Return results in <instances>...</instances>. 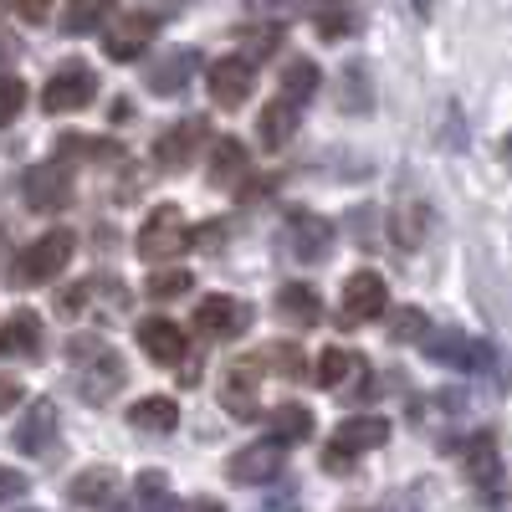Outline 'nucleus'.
I'll return each instance as SVG.
<instances>
[{
	"instance_id": "f257e3e1",
	"label": "nucleus",
	"mask_w": 512,
	"mask_h": 512,
	"mask_svg": "<svg viewBox=\"0 0 512 512\" xmlns=\"http://www.w3.org/2000/svg\"><path fill=\"white\" fill-rule=\"evenodd\" d=\"M72 251H77V236H72L67 226H57V231H47V236H36V241H31L21 256H16L11 277H16L21 287L57 282V277L67 272V262H72Z\"/></svg>"
},
{
	"instance_id": "f03ea898",
	"label": "nucleus",
	"mask_w": 512,
	"mask_h": 512,
	"mask_svg": "<svg viewBox=\"0 0 512 512\" xmlns=\"http://www.w3.org/2000/svg\"><path fill=\"white\" fill-rule=\"evenodd\" d=\"M190 246V226L180 205H154L149 221L139 226V256L144 262H175V256Z\"/></svg>"
},
{
	"instance_id": "7ed1b4c3",
	"label": "nucleus",
	"mask_w": 512,
	"mask_h": 512,
	"mask_svg": "<svg viewBox=\"0 0 512 512\" xmlns=\"http://www.w3.org/2000/svg\"><path fill=\"white\" fill-rule=\"evenodd\" d=\"M98 98V72L88 62H62L52 77H47V88H41V108L47 113H82Z\"/></svg>"
},
{
	"instance_id": "20e7f679",
	"label": "nucleus",
	"mask_w": 512,
	"mask_h": 512,
	"mask_svg": "<svg viewBox=\"0 0 512 512\" xmlns=\"http://www.w3.org/2000/svg\"><path fill=\"white\" fill-rule=\"evenodd\" d=\"M384 441H390V420H384V415H349V420L333 431L323 466H328V472H344L359 451H374V446H384Z\"/></svg>"
},
{
	"instance_id": "39448f33",
	"label": "nucleus",
	"mask_w": 512,
	"mask_h": 512,
	"mask_svg": "<svg viewBox=\"0 0 512 512\" xmlns=\"http://www.w3.org/2000/svg\"><path fill=\"white\" fill-rule=\"evenodd\" d=\"M154 36H159V16H149V11H118V16L103 21V52L113 62H134V57L149 52Z\"/></svg>"
},
{
	"instance_id": "423d86ee",
	"label": "nucleus",
	"mask_w": 512,
	"mask_h": 512,
	"mask_svg": "<svg viewBox=\"0 0 512 512\" xmlns=\"http://www.w3.org/2000/svg\"><path fill=\"white\" fill-rule=\"evenodd\" d=\"M77 354H88V369H77V390L88 395L93 405H103L108 395L123 390L128 369H123V359H118L108 344H77Z\"/></svg>"
},
{
	"instance_id": "0eeeda50",
	"label": "nucleus",
	"mask_w": 512,
	"mask_h": 512,
	"mask_svg": "<svg viewBox=\"0 0 512 512\" xmlns=\"http://www.w3.org/2000/svg\"><path fill=\"white\" fill-rule=\"evenodd\" d=\"M205 139H210V123H205V118H180V123H169L164 134L154 139V164L175 175V169H185V164L195 159V149H200Z\"/></svg>"
},
{
	"instance_id": "6e6552de",
	"label": "nucleus",
	"mask_w": 512,
	"mask_h": 512,
	"mask_svg": "<svg viewBox=\"0 0 512 512\" xmlns=\"http://www.w3.org/2000/svg\"><path fill=\"white\" fill-rule=\"evenodd\" d=\"M195 328L205 338H241L251 328V308L241 303V297H200V308H195Z\"/></svg>"
},
{
	"instance_id": "1a4fd4ad",
	"label": "nucleus",
	"mask_w": 512,
	"mask_h": 512,
	"mask_svg": "<svg viewBox=\"0 0 512 512\" xmlns=\"http://www.w3.org/2000/svg\"><path fill=\"white\" fill-rule=\"evenodd\" d=\"M420 349L431 354V359H441V364H456V369H482V364L492 359V349L482 344V338H466V333H456V328L425 333Z\"/></svg>"
},
{
	"instance_id": "9d476101",
	"label": "nucleus",
	"mask_w": 512,
	"mask_h": 512,
	"mask_svg": "<svg viewBox=\"0 0 512 512\" xmlns=\"http://www.w3.org/2000/svg\"><path fill=\"white\" fill-rule=\"evenodd\" d=\"M205 88H210V103H216V108H241V103L251 98V62H246V57L210 62Z\"/></svg>"
},
{
	"instance_id": "9b49d317",
	"label": "nucleus",
	"mask_w": 512,
	"mask_h": 512,
	"mask_svg": "<svg viewBox=\"0 0 512 512\" xmlns=\"http://www.w3.org/2000/svg\"><path fill=\"white\" fill-rule=\"evenodd\" d=\"M67 190H72L67 164H57V159L31 164V169H26V180H21V195H26L31 210H57V205H67Z\"/></svg>"
},
{
	"instance_id": "f8f14e48",
	"label": "nucleus",
	"mask_w": 512,
	"mask_h": 512,
	"mask_svg": "<svg viewBox=\"0 0 512 512\" xmlns=\"http://www.w3.org/2000/svg\"><path fill=\"white\" fill-rule=\"evenodd\" d=\"M384 308H390V287H384L379 272H354V277L344 282V318H349V323H369V318H379Z\"/></svg>"
},
{
	"instance_id": "ddd939ff",
	"label": "nucleus",
	"mask_w": 512,
	"mask_h": 512,
	"mask_svg": "<svg viewBox=\"0 0 512 512\" xmlns=\"http://www.w3.org/2000/svg\"><path fill=\"white\" fill-rule=\"evenodd\" d=\"M277 472H282V446H272V441H251V446H241V451L226 461V477H231V482H246V487L272 482Z\"/></svg>"
},
{
	"instance_id": "4468645a",
	"label": "nucleus",
	"mask_w": 512,
	"mask_h": 512,
	"mask_svg": "<svg viewBox=\"0 0 512 512\" xmlns=\"http://www.w3.org/2000/svg\"><path fill=\"white\" fill-rule=\"evenodd\" d=\"M287 246H292L297 262H323L333 251V226L323 216H313V210H297L287 221Z\"/></svg>"
},
{
	"instance_id": "2eb2a0df",
	"label": "nucleus",
	"mask_w": 512,
	"mask_h": 512,
	"mask_svg": "<svg viewBox=\"0 0 512 512\" xmlns=\"http://www.w3.org/2000/svg\"><path fill=\"white\" fill-rule=\"evenodd\" d=\"M256 384H262V369H256L251 359H241V364L226 369L221 400H226V410H231L236 420H256V415H262V405H256Z\"/></svg>"
},
{
	"instance_id": "dca6fc26",
	"label": "nucleus",
	"mask_w": 512,
	"mask_h": 512,
	"mask_svg": "<svg viewBox=\"0 0 512 512\" xmlns=\"http://www.w3.org/2000/svg\"><path fill=\"white\" fill-rule=\"evenodd\" d=\"M31 354H41V313L16 308L0 323V359H31Z\"/></svg>"
},
{
	"instance_id": "f3484780",
	"label": "nucleus",
	"mask_w": 512,
	"mask_h": 512,
	"mask_svg": "<svg viewBox=\"0 0 512 512\" xmlns=\"http://www.w3.org/2000/svg\"><path fill=\"white\" fill-rule=\"evenodd\" d=\"M139 349L159 364H185V328L169 318H144L139 323Z\"/></svg>"
},
{
	"instance_id": "a211bd4d",
	"label": "nucleus",
	"mask_w": 512,
	"mask_h": 512,
	"mask_svg": "<svg viewBox=\"0 0 512 512\" xmlns=\"http://www.w3.org/2000/svg\"><path fill=\"white\" fill-rule=\"evenodd\" d=\"M390 231H395V241H400L405 251H420L425 236H431V205H425L420 195L395 200V210H390Z\"/></svg>"
},
{
	"instance_id": "6ab92c4d",
	"label": "nucleus",
	"mask_w": 512,
	"mask_h": 512,
	"mask_svg": "<svg viewBox=\"0 0 512 512\" xmlns=\"http://www.w3.org/2000/svg\"><path fill=\"white\" fill-rule=\"evenodd\" d=\"M118 472L113 466H88V472H77L72 477V487H67V497L77 502V507H118Z\"/></svg>"
},
{
	"instance_id": "aec40b11",
	"label": "nucleus",
	"mask_w": 512,
	"mask_h": 512,
	"mask_svg": "<svg viewBox=\"0 0 512 512\" xmlns=\"http://www.w3.org/2000/svg\"><path fill=\"white\" fill-rule=\"evenodd\" d=\"M52 441H57V405L52 400H36L21 415V425H16V446L31 451V456H41V451H52Z\"/></svg>"
},
{
	"instance_id": "412c9836",
	"label": "nucleus",
	"mask_w": 512,
	"mask_h": 512,
	"mask_svg": "<svg viewBox=\"0 0 512 512\" xmlns=\"http://www.w3.org/2000/svg\"><path fill=\"white\" fill-rule=\"evenodd\" d=\"M318 82H323V72L313 67V57H297V62H287L277 103H287V108H303V103L318 93Z\"/></svg>"
},
{
	"instance_id": "4be33fe9",
	"label": "nucleus",
	"mask_w": 512,
	"mask_h": 512,
	"mask_svg": "<svg viewBox=\"0 0 512 512\" xmlns=\"http://www.w3.org/2000/svg\"><path fill=\"white\" fill-rule=\"evenodd\" d=\"M313 436V410L308 405H277L272 425H267V441L272 446H292V441H308Z\"/></svg>"
},
{
	"instance_id": "5701e85b",
	"label": "nucleus",
	"mask_w": 512,
	"mask_h": 512,
	"mask_svg": "<svg viewBox=\"0 0 512 512\" xmlns=\"http://www.w3.org/2000/svg\"><path fill=\"white\" fill-rule=\"evenodd\" d=\"M246 175V144L241 139H231V134H221L216 144H210V185H231V180H241Z\"/></svg>"
},
{
	"instance_id": "b1692460",
	"label": "nucleus",
	"mask_w": 512,
	"mask_h": 512,
	"mask_svg": "<svg viewBox=\"0 0 512 512\" xmlns=\"http://www.w3.org/2000/svg\"><path fill=\"white\" fill-rule=\"evenodd\" d=\"M128 425H134V431L169 436L180 425V410H175V400H169V395H154V400H139L134 410H128Z\"/></svg>"
},
{
	"instance_id": "393cba45",
	"label": "nucleus",
	"mask_w": 512,
	"mask_h": 512,
	"mask_svg": "<svg viewBox=\"0 0 512 512\" xmlns=\"http://www.w3.org/2000/svg\"><path fill=\"white\" fill-rule=\"evenodd\" d=\"M190 72H195V52H175V57H164V62L149 72V88H154L159 98H175L185 82H190Z\"/></svg>"
},
{
	"instance_id": "a878e982",
	"label": "nucleus",
	"mask_w": 512,
	"mask_h": 512,
	"mask_svg": "<svg viewBox=\"0 0 512 512\" xmlns=\"http://www.w3.org/2000/svg\"><path fill=\"white\" fill-rule=\"evenodd\" d=\"M277 308L292 318V323H318V313H323V303H318V292L313 287H303V282H287L282 292H277Z\"/></svg>"
},
{
	"instance_id": "bb28decb",
	"label": "nucleus",
	"mask_w": 512,
	"mask_h": 512,
	"mask_svg": "<svg viewBox=\"0 0 512 512\" xmlns=\"http://www.w3.org/2000/svg\"><path fill=\"white\" fill-rule=\"evenodd\" d=\"M354 369H364V359L359 354H349V349H323L318 354V369H313V379L323 384V390H338Z\"/></svg>"
},
{
	"instance_id": "cd10ccee",
	"label": "nucleus",
	"mask_w": 512,
	"mask_h": 512,
	"mask_svg": "<svg viewBox=\"0 0 512 512\" xmlns=\"http://www.w3.org/2000/svg\"><path fill=\"white\" fill-rule=\"evenodd\" d=\"M466 466H472V477H477V482L492 487L487 497H497V436H492V431H482L472 446H466Z\"/></svg>"
},
{
	"instance_id": "c85d7f7f",
	"label": "nucleus",
	"mask_w": 512,
	"mask_h": 512,
	"mask_svg": "<svg viewBox=\"0 0 512 512\" xmlns=\"http://www.w3.org/2000/svg\"><path fill=\"white\" fill-rule=\"evenodd\" d=\"M292 134H297V108L267 103V108H262V144H267V149H282Z\"/></svg>"
},
{
	"instance_id": "c756f323",
	"label": "nucleus",
	"mask_w": 512,
	"mask_h": 512,
	"mask_svg": "<svg viewBox=\"0 0 512 512\" xmlns=\"http://www.w3.org/2000/svg\"><path fill=\"white\" fill-rule=\"evenodd\" d=\"M139 512H180L164 472H144V477H139Z\"/></svg>"
},
{
	"instance_id": "7c9ffc66",
	"label": "nucleus",
	"mask_w": 512,
	"mask_h": 512,
	"mask_svg": "<svg viewBox=\"0 0 512 512\" xmlns=\"http://www.w3.org/2000/svg\"><path fill=\"white\" fill-rule=\"evenodd\" d=\"M251 364H272L282 379H308V359L297 354L292 344H267V349H262V359H251Z\"/></svg>"
},
{
	"instance_id": "2f4dec72",
	"label": "nucleus",
	"mask_w": 512,
	"mask_h": 512,
	"mask_svg": "<svg viewBox=\"0 0 512 512\" xmlns=\"http://www.w3.org/2000/svg\"><path fill=\"white\" fill-rule=\"evenodd\" d=\"M21 103H26V82L6 72V77H0V128H6V123H16Z\"/></svg>"
},
{
	"instance_id": "473e14b6",
	"label": "nucleus",
	"mask_w": 512,
	"mask_h": 512,
	"mask_svg": "<svg viewBox=\"0 0 512 512\" xmlns=\"http://www.w3.org/2000/svg\"><path fill=\"white\" fill-rule=\"evenodd\" d=\"M425 328H431V323H425V313H420V308H400V313H395L390 338H400V344H420Z\"/></svg>"
},
{
	"instance_id": "72a5a7b5",
	"label": "nucleus",
	"mask_w": 512,
	"mask_h": 512,
	"mask_svg": "<svg viewBox=\"0 0 512 512\" xmlns=\"http://www.w3.org/2000/svg\"><path fill=\"white\" fill-rule=\"evenodd\" d=\"M62 21H67V31H93V26L108 21V6H103V0H98V6H72Z\"/></svg>"
},
{
	"instance_id": "f704fd0d",
	"label": "nucleus",
	"mask_w": 512,
	"mask_h": 512,
	"mask_svg": "<svg viewBox=\"0 0 512 512\" xmlns=\"http://www.w3.org/2000/svg\"><path fill=\"white\" fill-rule=\"evenodd\" d=\"M364 67H349L344 72V98H338V103H344V108H369V88H364Z\"/></svg>"
},
{
	"instance_id": "c9c22d12",
	"label": "nucleus",
	"mask_w": 512,
	"mask_h": 512,
	"mask_svg": "<svg viewBox=\"0 0 512 512\" xmlns=\"http://www.w3.org/2000/svg\"><path fill=\"white\" fill-rule=\"evenodd\" d=\"M185 287H195L190 272H159V277H149V297H180Z\"/></svg>"
},
{
	"instance_id": "e433bc0d",
	"label": "nucleus",
	"mask_w": 512,
	"mask_h": 512,
	"mask_svg": "<svg viewBox=\"0 0 512 512\" xmlns=\"http://www.w3.org/2000/svg\"><path fill=\"white\" fill-rule=\"evenodd\" d=\"M21 492H31L26 472H16V466H0V502H11V497H21Z\"/></svg>"
},
{
	"instance_id": "4c0bfd02",
	"label": "nucleus",
	"mask_w": 512,
	"mask_h": 512,
	"mask_svg": "<svg viewBox=\"0 0 512 512\" xmlns=\"http://www.w3.org/2000/svg\"><path fill=\"white\" fill-rule=\"evenodd\" d=\"M21 395H26L21 384H16V379H6V374H0V415H6V410H16V405H21Z\"/></svg>"
},
{
	"instance_id": "58836bf2",
	"label": "nucleus",
	"mask_w": 512,
	"mask_h": 512,
	"mask_svg": "<svg viewBox=\"0 0 512 512\" xmlns=\"http://www.w3.org/2000/svg\"><path fill=\"white\" fill-rule=\"evenodd\" d=\"M185 512H226V507H221V502H210V497H200V502H190Z\"/></svg>"
},
{
	"instance_id": "ea45409f",
	"label": "nucleus",
	"mask_w": 512,
	"mask_h": 512,
	"mask_svg": "<svg viewBox=\"0 0 512 512\" xmlns=\"http://www.w3.org/2000/svg\"><path fill=\"white\" fill-rule=\"evenodd\" d=\"M26 512H36V507H26Z\"/></svg>"
}]
</instances>
